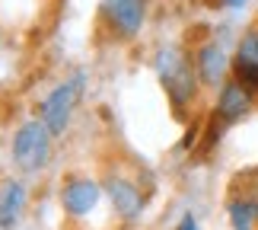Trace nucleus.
Segmentation results:
<instances>
[{"label": "nucleus", "instance_id": "obj_1", "mask_svg": "<svg viewBox=\"0 0 258 230\" xmlns=\"http://www.w3.org/2000/svg\"><path fill=\"white\" fill-rule=\"evenodd\" d=\"M156 74H160L166 96L172 99L175 109H185L198 93V67L191 64L182 48H163L156 55Z\"/></svg>", "mask_w": 258, "mask_h": 230}, {"label": "nucleus", "instance_id": "obj_2", "mask_svg": "<svg viewBox=\"0 0 258 230\" xmlns=\"http://www.w3.org/2000/svg\"><path fill=\"white\" fill-rule=\"evenodd\" d=\"M51 157V131L45 128V122H26L19 125V131L13 134V160L19 169L26 173H35L42 169Z\"/></svg>", "mask_w": 258, "mask_h": 230}, {"label": "nucleus", "instance_id": "obj_3", "mask_svg": "<svg viewBox=\"0 0 258 230\" xmlns=\"http://www.w3.org/2000/svg\"><path fill=\"white\" fill-rule=\"evenodd\" d=\"M83 86H86V77L74 74L67 83L54 86L51 93H48V99L42 103V122L51 134H64V128H67L77 103H80V96H83Z\"/></svg>", "mask_w": 258, "mask_h": 230}, {"label": "nucleus", "instance_id": "obj_4", "mask_svg": "<svg viewBox=\"0 0 258 230\" xmlns=\"http://www.w3.org/2000/svg\"><path fill=\"white\" fill-rule=\"evenodd\" d=\"M249 109H252V93L245 89L239 80H226V83L220 86V96H217V118H220L223 125H233V122H239V118L249 115Z\"/></svg>", "mask_w": 258, "mask_h": 230}, {"label": "nucleus", "instance_id": "obj_5", "mask_svg": "<svg viewBox=\"0 0 258 230\" xmlns=\"http://www.w3.org/2000/svg\"><path fill=\"white\" fill-rule=\"evenodd\" d=\"M99 186L93 182V179H67V182L61 186V205H64V211L67 214H74V217H83L89 214L96 208L99 202Z\"/></svg>", "mask_w": 258, "mask_h": 230}, {"label": "nucleus", "instance_id": "obj_6", "mask_svg": "<svg viewBox=\"0 0 258 230\" xmlns=\"http://www.w3.org/2000/svg\"><path fill=\"white\" fill-rule=\"evenodd\" d=\"M233 77L249 89V93H258V29L242 35L239 52L233 58Z\"/></svg>", "mask_w": 258, "mask_h": 230}, {"label": "nucleus", "instance_id": "obj_7", "mask_svg": "<svg viewBox=\"0 0 258 230\" xmlns=\"http://www.w3.org/2000/svg\"><path fill=\"white\" fill-rule=\"evenodd\" d=\"M105 192L108 198H112V205H115V211L124 217V221H137L144 211V198H141V189H137L134 182H127V179L121 176H112L105 182Z\"/></svg>", "mask_w": 258, "mask_h": 230}, {"label": "nucleus", "instance_id": "obj_8", "mask_svg": "<svg viewBox=\"0 0 258 230\" xmlns=\"http://www.w3.org/2000/svg\"><path fill=\"white\" fill-rule=\"evenodd\" d=\"M147 0H108V19L124 38L137 35V29L144 26Z\"/></svg>", "mask_w": 258, "mask_h": 230}, {"label": "nucleus", "instance_id": "obj_9", "mask_svg": "<svg viewBox=\"0 0 258 230\" xmlns=\"http://www.w3.org/2000/svg\"><path fill=\"white\" fill-rule=\"evenodd\" d=\"M198 77H201V83L207 86H217L223 80L226 74V67H233L230 61H226V55H223V48L220 45H204L201 52H198Z\"/></svg>", "mask_w": 258, "mask_h": 230}, {"label": "nucleus", "instance_id": "obj_10", "mask_svg": "<svg viewBox=\"0 0 258 230\" xmlns=\"http://www.w3.org/2000/svg\"><path fill=\"white\" fill-rule=\"evenodd\" d=\"M26 208V189L19 182H7L0 192V230H10Z\"/></svg>", "mask_w": 258, "mask_h": 230}, {"label": "nucleus", "instance_id": "obj_11", "mask_svg": "<svg viewBox=\"0 0 258 230\" xmlns=\"http://www.w3.org/2000/svg\"><path fill=\"white\" fill-rule=\"evenodd\" d=\"M230 224L233 230H255L258 227V198L242 195L230 202Z\"/></svg>", "mask_w": 258, "mask_h": 230}, {"label": "nucleus", "instance_id": "obj_12", "mask_svg": "<svg viewBox=\"0 0 258 230\" xmlns=\"http://www.w3.org/2000/svg\"><path fill=\"white\" fill-rule=\"evenodd\" d=\"M175 230H198V221H195L191 214H185L182 221H178V227H175Z\"/></svg>", "mask_w": 258, "mask_h": 230}, {"label": "nucleus", "instance_id": "obj_13", "mask_svg": "<svg viewBox=\"0 0 258 230\" xmlns=\"http://www.w3.org/2000/svg\"><path fill=\"white\" fill-rule=\"evenodd\" d=\"M223 4H226V7H233V10H239V7L249 4V0H223Z\"/></svg>", "mask_w": 258, "mask_h": 230}]
</instances>
